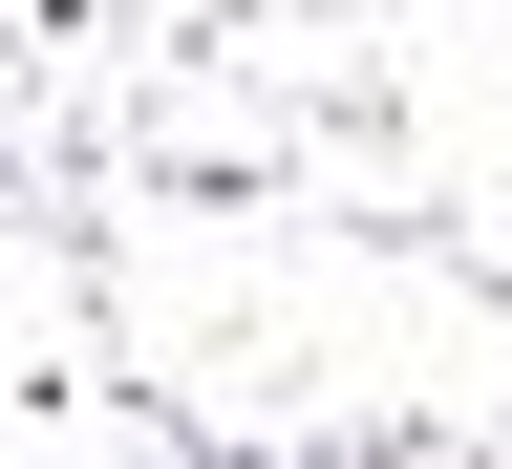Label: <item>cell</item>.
<instances>
[{"instance_id":"obj_1","label":"cell","mask_w":512,"mask_h":469,"mask_svg":"<svg viewBox=\"0 0 512 469\" xmlns=\"http://www.w3.org/2000/svg\"><path fill=\"white\" fill-rule=\"evenodd\" d=\"M320 150H406V64H342V86H299Z\"/></svg>"}]
</instances>
